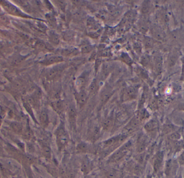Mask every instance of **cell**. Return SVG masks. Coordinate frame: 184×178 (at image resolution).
Masks as SVG:
<instances>
[{"mask_svg":"<svg viewBox=\"0 0 184 178\" xmlns=\"http://www.w3.org/2000/svg\"><path fill=\"white\" fill-rule=\"evenodd\" d=\"M56 138L57 146L59 149L62 150L67 145L69 140V135L64 128H59V129L57 130Z\"/></svg>","mask_w":184,"mask_h":178,"instance_id":"6da1fadb","label":"cell"},{"mask_svg":"<svg viewBox=\"0 0 184 178\" xmlns=\"http://www.w3.org/2000/svg\"><path fill=\"white\" fill-rule=\"evenodd\" d=\"M127 136L126 135H119L112 138L109 140L105 141L103 143V148L105 149H114L119 144L121 143L126 140Z\"/></svg>","mask_w":184,"mask_h":178,"instance_id":"7a4b0ae2","label":"cell"},{"mask_svg":"<svg viewBox=\"0 0 184 178\" xmlns=\"http://www.w3.org/2000/svg\"><path fill=\"white\" fill-rule=\"evenodd\" d=\"M64 68V66L63 65H59L58 66L53 67L52 68L50 69L47 71L46 75L47 79L49 81L53 80L55 78H57L58 76L61 75V74Z\"/></svg>","mask_w":184,"mask_h":178,"instance_id":"3957f363","label":"cell"},{"mask_svg":"<svg viewBox=\"0 0 184 178\" xmlns=\"http://www.w3.org/2000/svg\"><path fill=\"white\" fill-rule=\"evenodd\" d=\"M64 61V59L62 57L60 56H54V57H50L49 58L45 59L42 61L40 62V63L43 66H48L50 65H55L57 63L62 62Z\"/></svg>","mask_w":184,"mask_h":178,"instance_id":"277c9868","label":"cell"},{"mask_svg":"<svg viewBox=\"0 0 184 178\" xmlns=\"http://www.w3.org/2000/svg\"><path fill=\"white\" fill-rule=\"evenodd\" d=\"M179 57V54L177 51H173L168 54V67H172L176 65Z\"/></svg>","mask_w":184,"mask_h":178,"instance_id":"5b68a950","label":"cell"},{"mask_svg":"<svg viewBox=\"0 0 184 178\" xmlns=\"http://www.w3.org/2000/svg\"><path fill=\"white\" fill-rule=\"evenodd\" d=\"M76 99H77V103L79 106L80 107L83 106L86 103L88 99V95L86 92L83 90L79 91L78 93L77 94Z\"/></svg>","mask_w":184,"mask_h":178,"instance_id":"8992f818","label":"cell"},{"mask_svg":"<svg viewBox=\"0 0 184 178\" xmlns=\"http://www.w3.org/2000/svg\"><path fill=\"white\" fill-rule=\"evenodd\" d=\"M111 95L112 91L111 89H109V87L104 89L101 92L100 95V105H104L105 104L111 97Z\"/></svg>","mask_w":184,"mask_h":178,"instance_id":"52a82bcc","label":"cell"},{"mask_svg":"<svg viewBox=\"0 0 184 178\" xmlns=\"http://www.w3.org/2000/svg\"><path fill=\"white\" fill-rule=\"evenodd\" d=\"M151 32L154 38L157 39L158 40H162L164 38V33L163 31L161 30V28L156 25L152 27Z\"/></svg>","mask_w":184,"mask_h":178,"instance_id":"ba28073f","label":"cell"},{"mask_svg":"<svg viewBox=\"0 0 184 178\" xmlns=\"http://www.w3.org/2000/svg\"><path fill=\"white\" fill-rule=\"evenodd\" d=\"M154 68L155 71L159 74L163 71V58L162 55H157L154 58Z\"/></svg>","mask_w":184,"mask_h":178,"instance_id":"9c48e42d","label":"cell"},{"mask_svg":"<svg viewBox=\"0 0 184 178\" xmlns=\"http://www.w3.org/2000/svg\"><path fill=\"white\" fill-rule=\"evenodd\" d=\"M136 95L135 89L133 87H127L123 93V99L124 101H128L129 100L134 99Z\"/></svg>","mask_w":184,"mask_h":178,"instance_id":"30bf717a","label":"cell"},{"mask_svg":"<svg viewBox=\"0 0 184 178\" xmlns=\"http://www.w3.org/2000/svg\"><path fill=\"white\" fill-rule=\"evenodd\" d=\"M2 6H3V8L11 14L15 15L21 14L20 11L15 6L9 3V2H3V1H2Z\"/></svg>","mask_w":184,"mask_h":178,"instance_id":"8fae6325","label":"cell"},{"mask_svg":"<svg viewBox=\"0 0 184 178\" xmlns=\"http://www.w3.org/2000/svg\"><path fill=\"white\" fill-rule=\"evenodd\" d=\"M68 116L70 124H74L77 118V110L74 106L70 105L68 107Z\"/></svg>","mask_w":184,"mask_h":178,"instance_id":"7c38bea8","label":"cell"},{"mask_svg":"<svg viewBox=\"0 0 184 178\" xmlns=\"http://www.w3.org/2000/svg\"><path fill=\"white\" fill-rule=\"evenodd\" d=\"M52 106L55 109V111L58 113L59 114L63 113V111L65 109L64 104L63 103V101L60 100H57V101H54L52 104Z\"/></svg>","mask_w":184,"mask_h":178,"instance_id":"4fadbf2b","label":"cell"},{"mask_svg":"<svg viewBox=\"0 0 184 178\" xmlns=\"http://www.w3.org/2000/svg\"><path fill=\"white\" fill-rule=\"evenodd\" d=\"M39 121L41 125L44 127H47L49 123V117L48 114L45 111L41 112L39 115Z\"/></svg>","mask_w":184,"mask_h":178,"instance_id":"5bb4252c","label":"cell"},{"mask_svg":"<svg viewBox=\"0 0 184 178\" xmlns=\"http://www.w3.org/2000/svg\"><path fill=\"white\" fill-rule=\"evenodd\" d=\"M113 118L111 117H108L104 120L102 123V128L104 130L109 131L111 129V128L113 127Z\"/></svg>","mask_w":184,"mask_h":178,"instance_id":"9a60e30c","label":"cell"},{"mask_svg":"<svg viewBox=\"0 0 184 178\" xmlns=\"http://www.w3.org/2000/svg\"><path fill=\"white\" fill-rule=\"evenodd\" d=\"M86 82H87V80H86V77L85 75H83V76L81 75L80 77L77 78V81H76V85H77V87L80 90V91L83 90V88L85 87Z\"/></svg>","mask_w":184,"mask_h":178,"instance_id":"2e32d148","label":"cell"},{"mask_svg":"<svg viewBox=\"0 0 184 178\" xmlns=\"http://www.w3.org/2000/svg\"><path fill=\"white\" fill-rule=\"evenodd\" d=\"M91 149H92V148L91 146H89V144L85 142H81L77 146V150L79 152H83V153L87 152L91 150Z\"/></svg>","mask_w":184,"mask_h":178,"instance_id":"e0dca14e","label":"cell"},{"mask_svg":"<svg viewBox=\"0 0 184 178\" xmlns=\"http://www.w3.org/2000/svg\"><path fill=\"white\" fill-rule=\"evenodd\" d=\"M144 46L146 47V49H151L154 47L155 41L151 37L146 36L144 39Z\"/></svg>","mask_w":184,"mask_h":178,"instance_id":"ac0fdd59","label":"cell"},{"mask_svg":"<svg viewBox=\"0 0 184 178\" xmlns=\"http://www.w3.org/2000/svg\"><path fill=\"white\" fill-rule=\"evenodd\" d=\"M46 18H47V20L48 21V23L50 25V27H52L53 28H55L56 27H57L56 19L53 15L51 14H47Z\"/></svg>","mask_w":184,"mask_h":178,"instance_id":"d6986e66","label":"cell"},{"mask_svg":"<svg viewBox=\"0 0 184 178\" xmlns=\"http://www.w3.org/2000/svg\"><path fill=\"white\" fill-rule=\"evenodd\" d=\"M50 40L53 44L57 45L60 42V38L58 35L55 33H51L50 35Z\"/></svg>","mask_w":184,"mask_h":178,"instance_id":"ffe728a7","label":"cell"},{"mask_svg":"<svg viewBox=\"0 0 184 178\" xmlns=\"http://www.w3.org/2000/svg\"><path fill=\"white\" fill-rule=\"evenodd\" d=\"M11 127L17 133H20L22 132V125L18 122H13L11 124Z\"/></svg>","mask_w":184,"mask_h":178,"instance_id":"44dd1931","label":"cell"},{"mask_svg":"<svg viewBox=\"0 0 184 178\" xmlns=\"http://www.w3.org/2000/svg\"><path fill=\"white\" fill-rule=\"evenodd\" d=\"M98 88L97 81L94 79L89 87V92L90 94H95Z\"/></svg>","mask_w":184,"mask_h":178,"instance_id":"7402d4cb","label":"cell"},{"mask_svg":"<svg viewBox=\"0 0 184 178\" xmlns=\"http://www.w3.org/2000/svg\"><path fill=\"white\" fill-rule=\"evenodd\" d=\"M121 60L125 63L127 64L128 65H129V66L132 65V59L130 58V57L128 55V54L126 53L122 54L121 56Z\"/></svg>","mask_w":184,"mask_h":178,"instance_id":"603a6c76","label":"cell"},{"mask_svg":"<svg viewBox=\"0 0 184 178\" xmlns=\"http://www.w3.org/2000/svg\"><path fill=\"white\" fill-rule=\"evenodd\" d=\"M25 59V57L20 56V55H18L12 60V61H11V64L14 66H18V65H20V63L22 62Z\"/></svg>","mask_w":184,"mask_h":178,"instance_id":"cb8c5ba5","label":"cell"},{"mask_svg":"<svg viewBox=\"0 0 184 178\" xmlns=\"http://www.w3.org/2000/svg\"><path fill=\"white\" fill-rule=\"evenodd\" d=\"M91 138L93 140H97L100 136V129L97 127H95L92 130V132L91 133Z\"/></svg>","mask_w":184,"mask_h":178,"instance_id":"d4e9b609","label":"cell"},{"mask_svg":"<svg viewBox=\"0 0 184 178\" xmlns=\"http://www.w3.org/2000/svg\"><path fill=\"white\" fill-rule=\"evenodd\" d=\"M42 152L43 154L46 157H47V158H50V157L51 149L49 146H46V145L43 146Z\"/></svg>","mask_w":184,"mask_h":178,"instance_id":"484cf974","label":"cell"},{"mask_svg":"<svg viewBox=\"0 0 184 178\" xmlns=\"http://www.w3.org/2000/svg\"><path fill=\"white\" fill-rule=\"evenodd\" d=\"M139 28L140 30L142 33H145L147 32L148 30V26L147 23L145 22V21H142L139 24Z\"/></svg>","mask_w":184,"mask_h":178,"instance_id":"4316f807","label":"cell"},{"mask_svg":"<svg viewBox=\"0 0 184 178\" xmlns=\"http://www.w3.org/2000/svg\"><path fill=\"white\" fill-rule=\"evenodd\" d=\"M93 49V47L92 45H90V44L85 45L81 48V53H83V54L89 53L92 51Z\"/></svg>","mask_w":184,"mask_h":178,"instance_id":"83f0119b","label":"cell"},{"mask_svg":"<svg viewBox=\"0 0 184 178\" xmlns=\"http://www.w3.org/2000/svg\"><path fill=\"white\" fill-rule=\"evenodd\" d=\"M74 34L72 31H67L64 33V38L65 39V40H71L74 38Z\"/></svg>","mask_w":184,"mask_h":178,"instance_id":"f1b7e54d","label":"cell"},{"mask_svg":"<svg viewBox=\"0 0 184 178\" xmlns=\"http://www.w3.org/2000/svg\"><path fill=\"white\" fill-rule=\"evenodd\" d=\"M87 27L91 28H95L96 27V24L95 20L91 17H90L87 19Z\"/></svg>","mask_w":184,"mask_h":178,"instance_id":"f546056e","label":"cell"},{"mask_svg":"<svg viewBox=\"0 0 184 178\" xmlns=\"http://www.w3.org/2000/svg\"><path fill=\"white\" fill-rule=\"evenodd\" d=\"M75 49H64L62 52V54L64 55L65 56H68L71 55V54L73 53L74 52H75Z\"/></svg>","mask_w":184,"mask_h":178,"instance_id":"4dcf8cb0","label":"cell"},{"mask_svg":"<svg viewBox=\"0 0 184 178\" xmlns=\"http://www.w3.org/2000/svg\"><path fill=\"white\" fill-rule=\"evenodd\" d=\"M150 60L148 57H144L142 59L141 63L143 64L144 66H148L150 64Z\"/></svg>","mask_w":184,"mask_h":178,"instance_id":"1f68e13d","label":"cell"},{"mask_svg":"<svg viewBox=\"0 0 184 178\" xmlns=\"http://www.w3.org/2000/svg\"><path fill=\"white\" fill-rule=\"evenodd\" d=\"M36 47V49H38V50H43V49H44L45 48L46 45L43 43L39 42V43H38L37 44Z\"/></svg>","mask_w":184,"mask_h":178,"instance_id":"d6a6232c","label":"cell"},{"mask_svg":"<svg viewBox=\"0 0 184 178\" xmlns=\"http://www.w3.org/2000/svg\"><path fill=\"white\" fill-rule=\"evenodd\" d=\"M149 6L148 3H146L144 4L143 6H142V12L143 13H146L149 12Z\"/></svg>","mask_w":184,"mask_h":178,"instance_id":"836d02e7","label":"cell"},{"mask_svg":"<svg viewBox=\"0 0 184 178\" xmlns=\"http://www.w3.org/2000/svg\"><path fill=\"white\" fill-rule=\"evenodd\" d=\"M101 59H97L96 60V63H95V71H96V72H97V70L99 69V68L100 66L101 65Z\"/></svg>","mask_w":184,"mask_h":178,"instance_id":"e575fe53","label":"cell"},{"mask_svg":"<svg viewBox=\"0 0 184 178\" xmlns=\"http://www.w3.org/2000/svg\"><path fill=\"white\" fill-rule=\"evenodd\" d=\"M57 2H58L59 6V8H61V10L63 9H64L65 8V3H64L63 1H58Z\"/></svg>","mask_w":184,"mask_h":178,"instance_id":"d590c367","label":"cell"},{"mask_svg":"<svg viewBox=\"0 0 184 178\" xmlns=\"http://www.w3.org/2000/svg\"><path fill=\"white\" fill-rule=\"evenodd\" d=\"M89 36H91V38H97L99 36V34H97L96 33H94V32H92L90 33V34H89Z\"/></svg>","mask_w":184,"mask_h":178,"instance_id":"8d00e7d4","label":"cell"},{"mask_svg":"<svg viewBox=\"0 0 184 178\" xmlns=\"http://www.w3.org/2000/svg\"><path fill=\"white\" fill-rule=\"evenodd\" d=\"M110 51H107V50H105V51H103V53H102V55L103 57H109V55H110Z\"/></svg>","mask_w":184,"mask_h":178,"instance_id":"74e56055","label":"cell"},{"mask_svg":"<svg viewBox=\"0 0 184 178\" xmlns=\"http://www.w3.org/2000/svg\"><path fill=\"white\" fill-rule=\"evenodd\" d=\"M182 75H184V58L182 57Z\"/></svg>","mask_w":184,"mask_h":178,"instance_id":"f35d334b","label":"cell"},{"mask_svg":"<svg viewBox=\"0 0 184 178\" xmlns=\"http://www.w3.org/2000/svg\"><path fill=\"white\" fill-rule=\"evenodd\" d=\"M3 46H4V44H3V43L1 41H0V50H1L3 49Z\"/></svg>","mask_w":184,"mask_h":178,"instance_id":"ab89813d","label":"cell"},{"mask_svg":"<svg viewBox=\"0 0 184 178\" xmlns=\"http://www.w3.org/2000/svg\"><path fill=\"white\" fill-rule=\"evenodd\" d=\"M2 117H0V127H1V125H2Z\"/></svg>","mask_w":184,"mask_h":178,"instance_id":"60d3db41","label":"cell"},{"mask_svg":"<svg viewBox=\"0 0 184 178\" xmlns=\"http://www.w3.org/2000/svg\"><path fill=\"white\" fill-rule=\"evenodd\" d=\"M1 149H2V148H1V145H0V150H1Z\"/></svg>","mask_w":184,"mask_h":178,"instance_id":"b9f144b4","label":"cell"}]
</instances>
